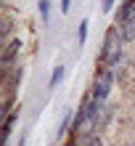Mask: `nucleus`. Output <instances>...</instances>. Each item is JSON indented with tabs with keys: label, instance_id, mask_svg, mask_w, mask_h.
<instances>
[{
	"label": "nucleus",
	"instance_id": "obj_1",
	"mask_svg": "<svg viewBox=\"0 0 135 146\" xmlns=\"http://www.w3.org/2000/svg\"><path fill=\"white\" fill-rule=\"evenodd\" d=\"M114 82H117V72L111 69V66L98 64V69L93 72V80H90V85H88V90L93 93V98H95V106H98V111H103L109 104H111Z\"/></svg>",
	"mask_w": 135,
	"mask_h": 146
},
{
	"label": "nucleus",
	"instance_id": "obj_2",
	"mask_svg": "<svg viewBox=\"0 0 135 146\" xmlns=\"http://www.w3.org/2000/svg\"><path fill=\"white\" fill-rule=\"evenodd\" d=\"M21 50H24V40L13 37L11 42L3 45V56H0V74H8L16 64L21 61Z\"/></svg>",
	"mask_w": 135,
	"mask_h": 146
},
{
	"label": "nucleus",
	"instance_id": "obj_3",
	"mask_svg": "<svg viewBox=\"0 0 135 146\" xmlns=\"http://www.w3.org/2000/svg\"><path fill=\"white\" fill-rule=\"evenodd\" d=\"M114 27L119 29V37L124 40V45H132L135 42V13H130L122 21H114Z\"/></svg>",
	"mask_w": 135,
	"mask_h": 146
},
{
	"label": "nucleus",
	"instance_id": "obj_4",
	"mask_svg": "<svg viewBox=\"0 0 135 146\" xmlns=\"http://www.w3.org/2000/svg\"><path fill=\"white\" fill-rule=\"evenodd\" d=\"M21 77H24V64L19 61L11 72H8V74H3V88H5V96H8V93H16V88H19V82H21Z\"/></svg>",
	"mask_w": 135,
	"mask_h": 146
},
{
	"label": "nucleus",
	"instance_id": "obj_5",
	"mask_svg": "<svg viewBox=\"0 0 135 146\" xmlns=\"http://www.w3.org/2000/svg\"><path fill=\"white\" fill-rule=\"evenodd\" d=\"M77 141H80V146H106V141L101 138V133H82Z\"/></svg>",
	"mask_w": 135,
	"mask_h": 146
},
{
	"label": "nucleus",
	"instance_id": "obj_6",
	"mask_svg": "<svg viewBox=\"0 0 135 146\" xmlns=\"http://www.w3.org/2000/svg\"><path fill=\"white\" fill-rule=\"evenodd\" d=\"M16 117H19V111H11L8 117H3V138H5V143H8V138H11V130H13V125H16Z\"/></svg>",
	"mask_w": 135,
	"mask_h": 146
},
{
	"label": "nucleus",
	"instance_id": "obj_7",
	"mask_svg": "<svg viewBox=\"0 0 135 146\" xmlns=\"http://www.w3.org/2000/svg\"><path fill=\"white\" fill-rule=\"evenodd\" d=\"M64 77H66V66H56V69H53V74H50V80H48V90L58 88Z\"/></svg>",
	"mask_w": 135,
	"mask_h": 146
},
{
	"label": "nucleus",
	"instance_id": "obj_8",
	"mask_svg": "<svg viewBox=\"0 0 135 146\" xmlns=\"http://www.w3.org/2000/svg\"><path fill=\"white\" fill-rule=\"evenodd\" d=\"M88 35H90V21H88V19H82V21L77 24V42H80V45H85Z\"/></svg>",
	"mask_w": 135,
	"mask_h": 146
},
{
	"label": "nucleus",
	"instance_id": "obj_9",
	"mask_svg": "<svg viewBox=\"0 0 135 146\" xmlns=\"http://www.w3.org/2000/svg\"><path fill=\"white\" fill-rule=\"evenodd\" d=\"M37 13L43 24H50V0H37Z\"/></svg>",
	"mask_w": 135,
	"mask_h": 146
},
{
	"label": "nucleus",
	"instance_id": "obj_10",
	"mask_svg": "<svg viewBox=\"0 0 135 146\" xmlns=\"http://www.w3.org/2000/svg\"><path fill=\"white\" fill-rule=\"evenodd\" d=\"M117 5V0H101V13H109Z\"/></svg>",
	"mask_w": 135,
	"mask_h": 146
},
{
	"label": "nucleus",
	"instance_id": "obj_11",
	"mask_svg": "<svg viewBox=\"0 0 135 146\" xmlns=\"http://www.w3.org/2000/svg\"><path fill=\"white\" fill-rule=\"evenodd\" d=\"M58 8H61V13L66 16V13L72 11V0H61V5H58Z\"/></svg>",
	"mask_w": 135,
	"mask_h": 146
},
{
	"label": "nucleus",
	"instance_id": "obj_12",
	"mask_svg": "<svg viewBox=\"0 0 135 146\" xmlns=\"http://www.w3.org/2000/svg\"><path fill=\"white\" fill-rule=\"evenodd\" d=\"M27 141H29V135H27V133H21V138L16 141V146H27Z\"/></svg>",
	"mask_w": 135,
	"mask_h": 146
},
{
	"label": "nucleus",
	"instance_id": "obj_13",
	"mask_svg": "<svg viewBox=\"0 0 135 146\" xmlns=\"http://www.w3.org/2000/svg\"><path fill=\"white\" fill-rule=\"evenodd\" d=\"M132 13H135V8H132Z\"/></svg>",
	"mask_w": 135,
	"mask_h": 146
}]
</instances>
